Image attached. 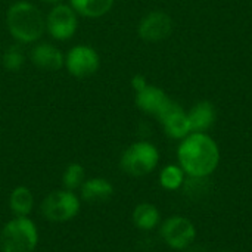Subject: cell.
I'll list each match as a JSON object with an SVG mask.
<instances>
[{
  "label": "cell",
  "mask_w": 252,
  "mask_h": 252,
  "mask_svg": "<svg viewBox=\"0 0 252 252\" xmlns=\"http://www.w3.org/2000/svg\"><path fill=\"white\" fill-rule=\"evenodd\" d=\"M162 241L173 250H186L196 238V229L193 223L182 216H173L167 219L161 226Z\"/></svg>",
  "instance_id": "8"
},
{
  "label": "cell",
  "mask_w": 252,
  "mask_h": 252,
  "mask_svg": "<svg viewBox=\"0 0 252 252\" xmlns=\"http://www.w3.org/2000/svg\"><path fill=\"white\" fill-rule=\"evenodd\" d=\"M81 211V198L77 192L56 189L44 196L40 204V213L44 220L56 224L74 220Z\"/></svg>",
  "instance_id": "4"
},
{
  "label": "cell",
  "mask_w": 252,
  "mask_h": 252,
  "mask_svg": "<svg viewBox=\"0 0 252 252\" xmlns=\"http://www.w3.org/2000/svg\"><path fill=\"white\" fill-rule=\"evenodd\" d=\"M133 223L139 230H152L159 224V219L161 214L158 211V208L154 204L149 202H142L139 205H136V208L133 210L131 214Z\"/></svg>",
  "instance_id": "17"
},
{
  "label": "cell",
  "mask_w": 252,
  "mask_h": 252,
  "mask_svg": "<svg viewBox=\"0 0 252 252\" xmlns=\"http://www.w3.org/2000/svg\"><path fill=\"white\" fill-rule=\"evenodd\" d=\"M182 170L192 179L211 176L220 162V149L207 133H190L177 149Z\"/></svg>",
  "instance_id": "1"
},
{
  "label": "cell",
  "mask_w": 252,
  "mask_h": 252,
  "mask_svg": "<svg viewBox=\"0 0 252 252\" xmlns=\"http://www.w3.org/2000/svg\"><path fill=\"white\" fill-rule=\"evenodd\" d=\"M185 182V171L180 165H167L159 173V185L165 190H177Z\"/></svg>",
  "instance_id": "19"
},
{
  "label": "cell",
  "mask_w": 252,
  "mask_h": 252,
  "mask_svg": "<svg viewBox=\"0 0 252 252\" xmlns=\"http://www.w3.org/2000/svg\"><path fill=\"white\" fill-rule=\"evenodd\" d=\"M115 0H69V6L84 18H102L112 7Z\"/></svg>",
  "instance_id": "16"
},
{
  "label": "cell",
  "mask_w": 252,
  "mask_h": 252,
  "mask_svg": "<svg viewBox=\"0 0 252 252\" xmlns=\"http://www.w3.org/2000/svg\"><path fill=\"white\" fill-rule=\"evenodd\" d=\"M145 86H148V81H146V78H145L143 75L137 74V75H134V77L131 78V87L134 89V92L142 90Z\"/></svg>",
  "instance_id": "21"
},
{
  "label": "cell",
  "mask_w": 252,
  "mask_h": 252,
  "mask_svg": "<svg viewBox=\"0 0 252 252\" xmlns=\"http://www.w3.org/2000/svg\"><path fill=\"white\" fill-rule=\"evenodd\" d=\"M63 66L77 78H86L97 72L100 66L99 53L89 44H75L65 55Z\"/></svg>",
  "instance_id": "7"
},
{
  "label": "cell",
  "mask_w": 252,
  "mask_h": 252,
  "mask_svg": "<svg viewBox=\"0 0 252 252\" xmlns=\"http://www.w3.org/2000/svg\"><path fill=\"white\" fill-rule=\"evenodd\" d=\"M157 118L162 124L165 134L171 139H185L192 133L188 112H185L183 108L173 100H170V103Z\"/></svg>",
  "instance_id": "10"
},
{
  "label": "cell",
  "mask_w": 252,
  "mask_h": 252,
  "mask_svg": "<svg viewBox=\"0 0 252 252\" xmlns=\"http://www.w3.org/2000/svg\"><path fill=\"white\" fill-rule=\"evenodd\" d=\"M170 97L165 94V92L157 86H145L142 90L136 92V105L140 111L149 115L158 117L164 108L170 103Z\"/></svg>",
  "instance_id": "11"
},
{
  "label": "cell",
  "mask_w": 252,
  "mask_h": 252,
  "mask_svg": "<svg viewBox=\"0 0 252 252\" xmlns=\"http://www.w3.org/2000/svg\"><path fill=\"white\" fill-rule=\"evenodd\" d=\"M41 1H44V3H47V4H52V6L59 4V3H63V0H41Z\"/></svg>",
  "instance_id": "22"
},
{
  "label": "cell",
  "mask_w": 252,
  "mask_h": 252,
  "mask_svg": "<svg viewBox=\"0 0 252 252\" xmlns=\"http://www.w3.org/2000/svg\"><path fill=\"white\" fill-rule=\"evenodd\" d=\"M188 118L192 133H205L216 121V108L211 102L202 100L188 112Z\"/></svg>",
  "instance_id": "14"
},
{
  "label": "cell",
  "mask_w": 252,
  "mask_h": 252,
  "mask_svg": "<svg viewBox=\"0 0 252 252\" xmlns=\"http://www.w3.org/2000/svg\"><path fill=\"white\" fill-rule=\"evenodd\" d=\"M38 241V227L30 217H12L0 230L1 252H34Z\"/></svg>",
  "instance_id": "3"
},
{
  "label": "cell",
  "mask_w": 252,
  "mask_h": 252,
  "mask_svg": "<svg viewBox=\"0 0 252 252\" xmlns=\"http://www.w3.org/2000/svg\"><path fill=\"white\" fill-rule=\"evenodd\" d=\"M223 252H230V251H223Z\"/></svg>",
  "instance_id": "23"
},
{
  "label": "cell",
  "mask_w": 252,
  "mask_h": 252,
  "mask_svg": "<svg viewBox=\"0 0 252 252\" xmlns=\"http://www.w3.org/2000/svg\"><path fill=\"white\" fill-rule=\"evenodd\" d=\"M86 180V170L81 164L78 162H71L69 165H66V168L63 170L62 174V188L77 192L80 190L81 185Z\"/></svg>",
  "instance_id": "18"
},
{
  "label": "cell",
  "mask_w": 252,
  "mask_h": 252,
  "mask_svg": "<svg viewBox=\"0 0 252 252\" xmlns=\"http://www.w3.org/2000/svg\"><path fill=\"white\" fill-rule=\"evenodd\" d=\"M6 27L19 44H32L46 32V16L31 1L18 0L6 10Z\"/></svg>",
  "instance_id": "2"
},
{
  "label": "cell",
  "mask_w": 252,
  "mask_h": 252,
  "mask_svg": "<svg viewBox=\"0 0 252 252\" xmlns=\"http://www.w3.org/2000/svg\"><path fill=\"white\" fill-rule=\"evenodd\" d=\"M7 204L13 217H30L35 205L34 193L27 186H16L9 193Z\"/></svg>",
  "instance_id": "15"
},
{
  "label": "cell",
  "mask_w": 252,
  "mask_h": 252,
  "mask_svg": "<svg viewBox=\"0 0 252 252\" xmlns=\"http://www.w3.org/2000/svg\"><path fill=\"white\" fill-rule=\"evenodd\" d=\"M77 27L78 15L69 4H55L46 16V31L58 41L69 40L75 34Z\"/></svg>",
  "instance_id": "6"
},
{
  "label": "cell",
  "mask_w": 252,
  "mask_h": 252,
  "mask_svg": "<svg viewBox=\"0 0 252 252\" xmlns=\"http://www.w3.org/2000/svg\"><path fill=\"white\" fill-rule=\"evenodd\" d=\"M31 62L43 71H58L65 63V55L50 43H38L31 49Z\"/></svg>",
  "instance_id": "12"
},
{
  "label": "cell",
  "mask_w": 252,
  "mask_h": 252,
  "mask_svg": "<svg viewBox=\"0 0 252 252\" xmlns=\"http://www.w3.org/2000/svg\"><path fill=\"white\" fill-rule=\"evenodd\" d=\"M173 31V19L162 10H152L146 13L137 27V34L148 43H157L165 40Z\"/></svg>",
  "instance_id": "9"
},
{
  "label": "cell",
  "mask_w": 252,
  "mask_h": 252,
  "mask_svg": "<svg viewBox=\"0 0 252 252\" xmlns=\"http://www.w3.org/2000/svg\"><path fill=\"white\" fill-rule=\"evenodd\" d=\"M159 162V152L149 142H136L130 145L121 155L120 167L131 177H143L151 174Z\"/></svg>",
  "instance_id": "5"
},
{
  "label": "cell",
  "mask_w": 252,
  "mask_h": 252,
  "mask_svg": "<svg viewBox=\"0 0 252 252\" xmlns=\"http://www.w3.org/2000/svg\"><path fill=\"white\" fill-rule=\"evenodd\" d=\"M1 63L4 66V69H7L10 72H18L24 66V63H25V53H24L22 47L19 44L9 46L3 52Z\"/></svg>",
  "instance_id": "20"
},
{
  "label": "cell",
  "mask_w": 252,
  "mask_h": 252,
  "mask_svg": "<svg viewBox=\"0 0 252 252\" xmlns=\"http://www.w3.org/2000/svg\"><path fill=\"white\" fill-rule=\"evenodd\" d=\"M78 195L84 202H103L114 195V186L108 179L92 177L84 180Z\"/></svg>",
  "instance_id": "13"
}]
</instances>
